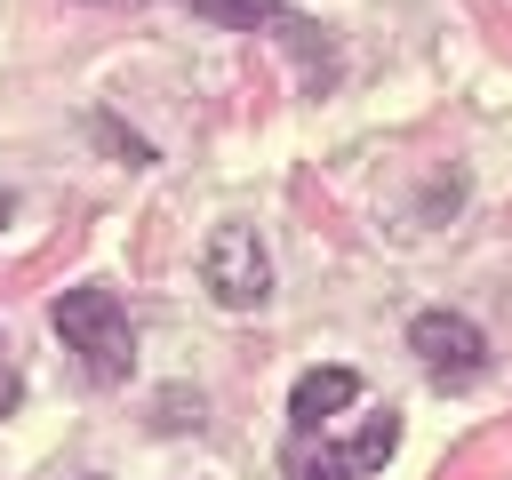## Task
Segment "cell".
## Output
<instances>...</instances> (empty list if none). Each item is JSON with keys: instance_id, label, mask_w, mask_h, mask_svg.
Returning a JSON list of instances; mask_svg holds the SVG:
<instances>
[{"instance_id": "2", "label": "cell", "mask_w": 512, "mask_h": 480, "mask_svg": "<svg viewBox=\"0 0 512 480\" xmlns=\"http://www.w3.org/2000/svg\"><path fill=\"white\" fill-rule=\"evenodd\" d=\"M200 280H208V296H216L224 312H256V304L272 296V256H264L256 224H224V232L200 248Z\"/></svg>"}, {"instance_id": "5", "label": "cell", "mask_w": 512, "mask_h": 480, "mask_svg": "<svg viewBox=\"0 0 512 480\" xmlns=\"http://www.w3.org/2000/svg\"><path fill=\"white\" fill-rule=\"evenodd\" d=\"M360 400V376L352 368H304L296 376V392H288V416H296V432H320L336 408H352Z\"/></svg>"}, {"instance_id": "6", "label": "cell", "mask_w": 512, "mask_h": 480, "mask_svg": "<svg viewBox=\"0 0 512 480\" xmlns=\"http://www.w3.org/2000/svg\"><path fill=\"white\" fill-rule=\"evenodd\" d=\"M192 16L232 24V32H256V24H280V0H192Z\"/></svg>"}, {"instance_id": "1", "label": "cell", "mask_w": 512, "mask_h": 480, "mask_svg": "<svg viewBox=\"0 0 512 480\" xmlns=\"http://www.w3.org/2000/svg\"><path fill=\"white\" fill-rule=\"evenodd\" d=\"M48 320H56V336L80 352V368H88L96 384H120V376L136 368V328H128V304H120L112 288H64V296L48 304Z\"/></svg>"}, {"instance_id": "3", "label": "cell", "mask_w": 512, "mask_h": 480, "mask_svg": "<svg viewBox=\"0 0 512 480\" xmlns=\"http://www.w3.org/2000/svg\"><path fill=\"white\" fill-rule=\"evenodd\" d=\"M392 448H400V416H392V408L368 416V432H352V440H312V432H296V440H288V480H360V472H376Z\"/></svg>"}, {"instance_id": "8", "label": "cell", "mask_w": 512, "mask_h": 480, "mask_svg": "<svg viewBox=\"0 0 512 480\" xmlns=\"http://www.w3.org/2000/svg\"><path fill=\"white\" fill-rule=\"evenodd\" d=\"M8 216H16V200H8V192H0V224H8Z\"/></svg>"}, {"instance_id": "4", "label": "cell", "mask_w": 512, "mask_h": 480, "mask_svg": "<svg viewBox=\"0 0 512 480\" xmlns=\"http://www.w3.org/2000/svg\"><path fill=\"white\" fill-rule=\"evenodd\" d=\"M408 352L424 360L432 384H472L488 368V336L464 320V312H416L408 320Z\"/></svg>"}, {"instance_id": "7", "label": "cell", "mask_w": 512, "mask_h": 480, "mask_svg": "<svg viewBox=\"0 0 512 480\" xmlns=\"http://www.w3.org/2000/svg\"><path fill=\"white\" fill-rule=\"evenodd\" d=\"M24 400V376H16V360H8V336H0V416Z\"/></svg>"}]
</instances>
